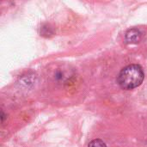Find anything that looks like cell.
<instances>
[{
  "mask_svg": "<svg viewBox=\"0 0 147 147\" xmlns=\"http://www.w3.org/2000/svg\"><path fill=\"white\" fill-rule=\"evenodd\" d=\"M88 147H107L106 144L102 140H94L90 142Z\"/></svg>",
  "mask_w": 147,
  "mask_h": 147,
  "instance_id": "3957f363",
  "label": "cell"
},
{
  "mask_svg": "<svg viewBox=\"0 0 147 147\" xmlns=\"http://www.w3.org/2000/svg\"><path fill=\"white\" fill-rule=\"evenodd\" d=\"M144 78L145 74L140 65H129L121 71L118 76V83L124 90H133L142 84Z\"/></svg>",
  "mask_w": 147,
  "mask_h": 147,
  "instance_id": "6da1fadb",
  "label": "cell"
},
{
  "mask_svg": "<svg viewBox=\"0 0 147 147\" xmlns=\"http://www.w3.org/2000/svg\"><path fill=\"white\" fill-rule=\"evenodd\" d=\"M141 32L138 28H131L125 34V40L127 44H137L141 40Z\"/></svg>",
  "mask_w": 147,
  "mask_h": 147,
  "instance_id": "7a4b0ae2",
  "label": "cell"
},
{
  "mask_svg": "<svg viewBox=\"0 0 147 147\" xmlns=\"http://www.w3.org/2000/svg\"><path fill=\"white\" fill-rule=\"evenodd\" d=\"M1 113H2V116H1V120H2V122H3V120H4V113H3V111H2Z\"/></svg>",
  "mask_w": 147,
  "mask_h": 147,
  "instance_id": "277c9868",
  "label": "cell"
}]
</instances>
